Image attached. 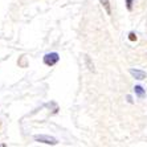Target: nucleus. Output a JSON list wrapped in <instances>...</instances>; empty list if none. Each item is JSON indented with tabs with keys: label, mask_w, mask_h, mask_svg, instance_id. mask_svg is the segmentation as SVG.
Returning <instances> with one entry per match:
<instances>
[{
	"label": "nucleus",
	"mask_w": 147,
	"mask_h": 147,
	"mask_svg": "<svg viewBox=\"0 0 147 147\" xmlns=\"http://www.w3.org/2000/svg\"><path fill=\"white\" fill-rule=\"evenodd\" d=\"M58 60H60V56H58V53H56V52H53V53H47V55L44 56V62L45 65L48 66H53L55 64H57Z\"/></svg>",
	"instance_id": "1"
},
{
	"label": "nucleus",
	"mask_w": 147,
	"mask_h": 147,
	"mask_svg": "<svg viewBox=\"0 0 147 147\" xmlns=\"http://www.w3.org/2000/svg\"><path fill=\"white\" fill-rule=\"evenodd\" d=\"M34 139L45 144H57V139L49 137V135H34Z\"/></svg>",
	"instance_id": "2"
},
{
	"label": "nucleus",
	"mask_w": 147,
	"mask_h": 147,
	"mask_svg": "<svg viewBox=\"0 0 147 147\" xmlns=\"http://www.w3.org/2000/svg\"><path fill=\"white\" fill-rule=\"evenodd\" d=\"M130 74L137 80H144L147 77V74L143 70H138V69H130Z\"/></svg>",
	"instance_id": "3"
},
{
	"label": "nucleus",
	"mask_w": 147,
	"mask_h": 147,
	"mask_svg": "<svg viewBox=\"0 0 147 147\" xmlns=\"http://www.w3.org/2000/svg\"><path fill=\"white\" fill-rule=\"evenodd\" d=\"M99 3L102 4L103 9L106 11L107 15H111V5H110V1H109V0H99Z\"/></svg>",
	"instance_id": "4"
},
{
	"label": "nucleus",
	"mask_w": 147,
	"mask_h": 147,
	"mask_svg": "<svg viewBox=\"0 0 147 147\" xmlns=\"http://www.w3.org/2000/svg\"><path fill=\"white\" fill-rule=\"evenodd\" d=\"M134 92H135V94H137L139 98H143L144 94H146V92H144V89L142 88L140 85H137L135 88H134Z\"/></svg>",
	"instance_id": "5"
},
{
	"label": "nucleus",
	"mask_w": 147,
	"mask_h": 147,
	"mask_svg": "<svg viewBox=\"0 0 147 147\" xmlns=\"http://www.w3.org/2000/svg\"><path fill=\"white\" fill-rule=\"evenodd\" d=\"M133 1L134 0H126V5H127V9L129 11L133 9Z\"/></svg>",
	"instance_id": "6"
},
{
	"label": "nucleus",
	"mask_w": 147,
	"mask_h": 147,
	"mask_svg": "<svg viewBox=\"0 0 147 147\" xmlns=\"http://www.w3.org/2000/svg\"><path fill=\"white\" fill-rule=\"evenodd\" d=\"M129 40H130V41H135V40H137V36H135V33H134V32H131V33L129 34Z\"/></svg>",
	"instance_id": "7"
},
{
	"label": "nucleus",
	"mask_w": 147,
	"mask_h": 147,
	"mask_svg": "<svg viewBox=\"0 0 147 147\" xmlns=\"http://www.w3.org/2000/svg\"><path fill=\"white\" fill-rule=\"evenodd\" d=\"M86 61H88V65H89V69L93 72V70H94V66H93L92 64H90V60H89V57H88V56H86Z\"/></svg>",
	"instance_id": "8"
}]
</instances>
